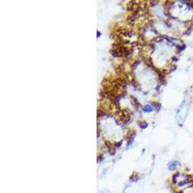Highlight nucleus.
Masks as SVG:
<instances>
[{
    "label": "nucleus",
    "instance_id": "1",
    "mask_svg": "<svg viewBox=\"0 0 193 193\" xmlns=\"http://www.w3.org/2000/svg\"><path fill=\"white\" fill-rule=\"evenodd\" d=\"M173 183L179 187L186 186L189 184V177L185 174L176 173L173 177Z\"/></svg>",
    "mask_w": 193,
    "mask_h": 193
},
{
    "label": "nucleus",
    "instance_id": "2",
    "mask_svg": "<svg viewBox=\"0 0 193 193\" xmlns=\"http://www.w3.org/2000/svg\"><path fill=\"white\" fill-rule=\"evenodd\" d=\"M181 164H180V162L179 161H177V160H173V161H171L169 164H168V168L170 169V170H174V169H176L177 167H179Z\"/></svg>",
    "mask_w": 193,
    "mask_h": 193
},
{
    "label": "nucleus",
    "instance_id": "3",
    "mask_svg": "<svg viewBox=\"0 0 193 193\" xmlns=\"http://www.w3.org/2000/svg\"><path fill=\"white\" fill-rule=\"evenodd\" d=\"M154 110V106L151 105V104H145L144 107H143V111L144 112H147V113H150Z\"/></svg>",
    "mask_w": 193,
    "mask_h": 193
}]
</instances>
